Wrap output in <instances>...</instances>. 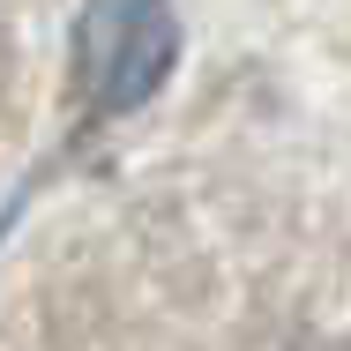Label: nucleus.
Masks as SVG:
<instances>
[{
  "instance_id": "f257e3e1",
  "label": "nucleus",
  "mask_w": 351,
  "mask_h": 351,
  "mask_svg": "<svg viewBox=\"0 0 351 351\" xmlns=\"http://www.w3.org/2000/svg\"><path fill=\"white\" fill-rule=\"evenodd\" d=\"M180 30L165 0H90L75 30V75L97 112H135L142 97L172 75Z\"/></svg>"
}]
</instances>
